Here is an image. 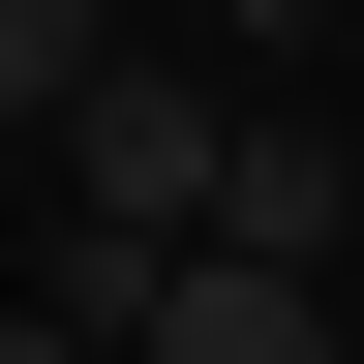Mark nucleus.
<instances>
[{
  "mask_svg": "<svg viewBox=\"0 0 364 364\" xmlns=\"http://www.w3.org/2000/svg\"><path fill=\"white\" fill-rule=\"evenodd\" d=\"M91 61H122V0H0V152H31V122H61Z\"/></svg>",
  "mask_w": 364,
  "mask_h": 364,
  "instance_id": "3",
  "label": "nucleus"
},
{
  "mask_svg": "<svg viewBox=\"0 0 364 364\" xmlns=\"http://www.w3.org/2000/svg\"><path fill=\"white\" fill-rule=\"evenodd\" d=\"M0 364H122V334H61V304H0Z\"/></svg>",
  "mask_w": 364,
  "mask_h": 364,
  "instance_id": "4",
  "label": "nucleus"
},
{
  "mask_svg": "<svg viewBox=\"0 0 364 364\" xmlns=\"http://www.w3.org/2000/svg\"><path fill=\"white\" fill-rule=\"evenodd\" d=\"M31 152H61V213H122V243H182V213H213V91H182V61H91L61 122H31Z\"/></svg>",
  "mask_w": 364,
  "mask_h": 364,
  "instance_id": "1",
  "label": "nucleus"
},
{
  "mask_svg": "<svg viewBox=\"0 0 364 364\" xmlns=\"http://www.w3.org/2000/svg\"><path fill=\"white\" fill-rule=\"evenodd\" d=\"M334 213H364V182L304 152V122H213V243H273V273H334Z\"/></svg>",
  "mask_w": 364,
  "mask_h": 364,
  "instance_id": "2",
  "label": "nucleus"
}]
</instances>
